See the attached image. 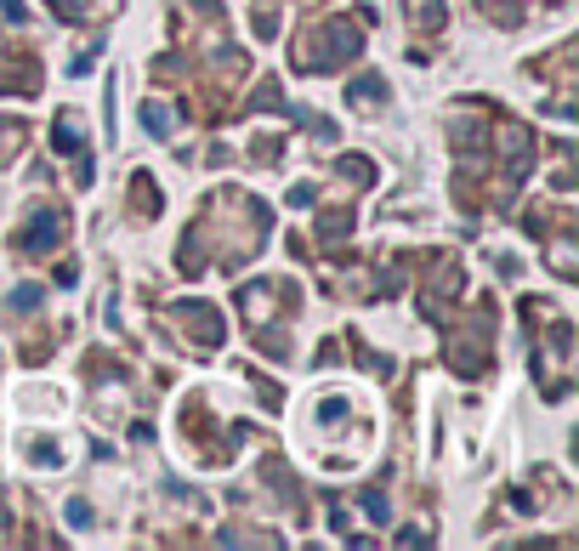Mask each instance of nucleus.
Returning a JSON list of instances; mask_svg holds the SVG:
<instances>
[{"instance_id": "1", "label": "nucleus", "mask_w": 579, "mask_h": 551, "mask_svg": "<svg viewBox=\"0 0 579 551\" xmlns=\"http://www.w3.org/2000/svg\"><path fill=\"white\" fill-rule=\"evenodd\" d=\"M57 228H63V222H57V211H40V228H29V245L46 250V245L57 239Z\"/></svg>"}]
</instances>
